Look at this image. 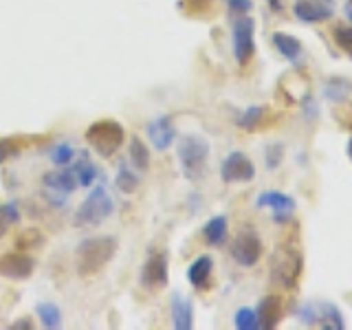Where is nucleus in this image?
Instances as JSON below:
<instances>
[{
	"label": "nucleus",
	"mask_w": 352,
	"mask_h": 330,
	"mask_svg": "<svg viewBox=\"0 0 352 330\" xmlns=\"http://www.w3.org/2000/svg\"><path fill=\"white\" fill-rule=\"evenodd\" d=\"M117 240L113 236L88 238L75 249V267L82 278H93L115 258Z\"/></svg>",
	"instance_id": "1"
},
{
	"label": "nucleus",
	"mask_w": 352,
	"mask_h": 330,
	"mask_svg": "<svg viewBox=\"0 0 352 330\" xmlns=\"http://www.w3.org/2000/svg\"><path fill=\"white\" fill-rule=\"evenodd\" d=\"M302 267H304L302 251L293 245H282L273 253L271 278L275 284L284 286V289H295L302 278Z\"/></svg>",
	"instance_id": "2"
},
{
	"label": "nucleus",
	"mask_w": 352,
	"mask_h": 330,
	"mask_svg": "<svg viewBox=\"0 0 352 330\" xmlns=\"http://www.w3.org/2000/svg\"><path fill=\"white\" fill-rule=\"evenodd\" d=\"M295 317L306 328H326V330L346 328V317L330 302H306L295 311Z\"/></svg>",
	"instance_id": "3"
},
{
	"label": "nucleus",
	"mask_w": 352,
	"mask_h": 330,
	"mask_svg": "<svg viewBox=\"0 0 352 330\" xmlns=\"http://www.w3.org/2000/svg\"><path fill=\"white\" fill-rule=\"evenodd\" d=\"M126 139L124 126L117 124L113 119H102L88 126L86 130V141L91 143V148L99 154V157H113V154L121 148V143Z\"/></svg>",
	"instance_id": "4"
},
{
	"label": "nucleus",
	"mask_w": 352,
	"mask_h": 330,
	"mask_svg": "<svg viewBox=\"0 0 352 330\" xmlns=\"http://www.w3.org/2000/svg\"><path fill=\"white\" fill-rule=\"evenodd\" d=\"M209 159V143L198 135H187L179 141V161L187 179H201Z\"/></svg>",
	"instance_id": "5"
},
{
	"label": "nucleus",
	"mask_w": 352,
	"mask_h": 330,
	"mask_svg": "<svg viewBox=\"0 0 352 330\" xmlns=\"http://www.w3.org/2000/svg\"><path fill=\"white\" fill-rule=\"evenodd\" d=\"M113 198L108 196V192L102 185L95 187V190L88 194L86 201L77 207L75 214V225H84V227H93L99 225L102 220H106L110 214H113Z\"/></svg>",
	"instance_id": "6"
},
{
	"label": "nucleus",
	"mask_w": 352,
	"mask_h": 330,
	"mask_svg": "<svg viewBox=\"0 0 352 330\" xmlns=\"http://www.w3.org/2000/svg\"><path fill=\"white\" fill-rule=\"evenodd\" d=\"M231 40H234V58L240 66L251 62L256 53V20L251 16L236 18L231 27Z\"/></svg>",
	"instance_id": "7"
},
{
	"label": "nucleus",
	"mask_w": 352,
	"mask_h": 330,
	"mask_svg": "<svg viewBox=\"0 0 352 330\" xmlns=\"http://www.w3.org/2000/svg\"><path fill=\"white\" fill-rule=\"evenodd\" d=\"M42 185H44V192H47V198L49 203L55 205V207H64L66 205V196H71L77 187V181H75V174L71 168H60L55 172H47L42 176Z\"/></svg>",
	"instance_id": "8"
},
{
	"label": "nucleus",
	"mask_w": 352,
	"mask_h": 330,
	"mask_svg": "<svg viewBox=\"0 0 352 330\" xmlns=\"http://www.w3.org/2000/svg\"><path fill=\"white\" fill-rule=\"evenodd\" d=\"M262 251H264L262 240L253 229H242L229 247V253H231V258H234V262L240 264V267H247V269L256 267L260 262Z\"/></svg>",
	"instance_id": "9"
},
{
	"label": "nucleus",
	"mask_w": 352,
	"mask_h": 330,
	"mask_svg": "<svg viewBox=\"0 0 352 330\" xmlns=\"http://www.w3.org/2000/svg\"><path fill=\"white\" fill-rule=\"evenodd\" d=\"M256 176V165L245 152H229L223 165H220V179L225 183H247Z\"/></svg>",
	"instance_id": "10"
},
{
	"label": "nucleus",
	"mask_w": 352,
	"mask_h": 330,
	"mask_svg": "<svg viewBox=\"0 0 352 330\" xmlns=\"http://www.w3.org/2000/svg\"><path fill=\"white\" fill-rule=\"evenodd\" d=\"M36 269V262L25 251H9L0 256V278L7 280H29Z\"/></svg>",
	"instance_id": "11"
},
{
	"label": "nucleus",
	"mask_w": 352,
	"mask_h": 330,
	"mask_svg": "<svg viewBox=\"0 0 352 330\" xmlns=\"http://www.w3.org/2000/svg\"><path fill=\"white\" fill-rule=\"evenodd\" d=\"M258 207H269L273 212V220L275 223H289L293 218L297 203L295 198L284 194V192H262L256 201Z\"/></svg>",
	"instance_id": "12"
},
{
	"label": "nucleus",
	"mask_w": 352,
	"mask_h": 330,
	"mask_svg": "<svg viewBox=\"0 0 352 330\" xmlns=\"http://www.w3.org/2000/svg\"><path fill=\"white\" fill-rule=\"evenodd\" d=\"M141 284L150 291L163 289L168 284V256L161 253H154V256L148 258V262L143 264L141 271Z\"/></svg>",
	"instance_id": "13"
},
{
	"label": "nucleus",
	"mask_w": 352,
	"mask_h": 330,
	"mask_svg": "<svg viewBox=\"0 0 352 330\" xmlns=\"http://www.w3.org/2000/svg\"><path fill=\"white\" fill-rule=\"evenodd\" d=\"M146 130H148V137L152 141V146L157 148L159 152L168 150L174 143V139H176L174 124H172V119L168 115L157 117L154 121H150V124L146 126Z\"/></svg>",
	"instance_id": "14"
},
{
	"label": "nucleus",
	"mask_w": 352,
	"mask_h": 330,
	"mask_svg": "<svg viewBox=\"0 0 352 330\" xmlns=\"http://www.w3.org/2000/svg\"><path fill=\"white\" fill-rule=\"evenodd\" d=\"M293 14L300 22H306V25H315V22H324L330 20L335 14L333 7L317 3V0H297L293 5Z\"/></svg>",
	"instance_id": "15"
},
{
	"label": "nucleus",
	"mask_w": 352,
	"mask_h": 330,
	"mask_svg": "<svg viewBox=\"0 0 352 330\" xmlns=\"http://www.w3.org/2000/svg\"><path fill=\"white\" fill-rule=\"evenodd\" d=\"M273 47L280 51V55L284 60H289L291 64L295 66H300L302 64V58H304V47H302V42L289 36V33H273Z\"/></svg>",
	"instance_id": "16"
},
{
	"label": "nucleus",
	"mask_w": 352,
	"mask_h": 330,
	"mask_svg": "<svg viewBox=\"0 0 352 330\" xmlns=\"http://www.w3.org/2000/svg\"><path fill=\"white\" fill-rule=\"evenodd\" d=\"M258 319H260V328L262 330H271L280 324L282 319V300L278 295H267L264 300L258 304Z\"/></svg>",
	"instance_id": "17"
},
{
	"label": "nucleus",
	"mask_w": 352,
	"mask_h": 330,
	"mask_svg": "<svg viewBox=\"0 0 352 330\" xmlns=\"http://www.w3.org/2000/svg\"><path fill=\"white\" fill-rule=\"evenodd\" d=\"M212 271H214V260L209 256H201L190 264V269H187V280H190V284L194 286V289L203 291L209 286Z\"/></svg>",
	"instance_id": "18"
},
{
	"label": "nucleus",
	"mask_w": 352,
	"mask_h": 330,
	"mask_svg": "<svg viewBox=\"0 0 352 330\" xmlns=\"http://www.w3.org/2000/svg\"><path fill=\"white\" fill-rule=\"evenodd\" d=\"M172 324L176 330L194 328V306L187 297H181L179 293L172 297Z\"/></svg>",
	"instance_id": "19"
},
{
	"label": "nucleus",
	"mask_w": 352,
	"mask_h": 330,
	"mask_svg": "<svg viewBox=\"0 0 352 330\" xmlns=\"http://www.w3.org/2000/svg\"><path fill=\"white\" fill-rule=\"evenodd\" d=\"M322 93L330 104H344L352 95V84H350V80H346V77L335 75V77H330V80H326Z\"/></svg>",
	"instance_id": "20"
},
{
	"label": "nucleus",
	"mask_w": 352,
	"mask_h": 330,
	"mask_svg": "<svg viewBox=\"0 0 352 330\" xmlns=\"http://www.w3.org/2000/svg\"><path fill=\"white\" fill-rule=\"evenodd\" d=\"M227 216H214L207 220V225L203 227V238L209 247H220L227 240Z\"/></svg>",
	"instance_id": "21"
},
{
	"label": "nucleus",
	"mask_w": 352,
	"mask_h": 330,
	"mask_svg": "<svg viewBox=\"0 0 352 330\" xmlns=\"http://www.w3.org/2000/svg\"><path fill=\"white\" fill-rule=\"evenodd\" d=\"M130 161L141 172H146L150 168V150H148V146L139 137L130 139Z\"/></svg>",
	"instance_id": "22"
},
{
	"label": "nucleus",
	"mask_w": 352,
	"mask_h": 330,
	"mask_svg": "<svg viewBox=\"0 0 352 330\" xmlns=\"http://www.w3.org/2000/svg\"><path fill=\"white\" fill-rule=\"evenodd\" d=\"M42 242H44V236H42L40 229H25V231H20L18 238H16V249L31 253V251L40 249Z\"/></svg>",
	"instance_id": "23"
},
{
	"label": "nucleus",
	"mask_w": 352,
	"mask_h": 330,
	"mask_svg": "<svg viewBox=\"0 0 352 330\" xmlns=\"http://www.w3.org/2000/svg\"><path fill=\"white\" fill-rule=\"evenodd\" d=\"M71 170H73V174H75L77 185H82V187H91V185L97 181V176H99V172H97L95 165H93L91 161H86V159L77 161Z\"/></svg>",
	"instance_id": "24"
},
{
	"label": "nucleus",
	"mask_w": 352,
	"mask_h": 330,
	"mask_svg": "<svg viewBox=\"0 0 352 330\" xmlns=\"http://www.w3.org/2000/svg\"><path fill=\"white\" fill-rule=\"evenodd\" d=\"M264 115H267V108H264V106H251L247 110H242L240 117L236 119V124H238V128L251 132V130H256L260 126V121L264 119Z\"/></svg>",
	"instance_id": "25"
},
{
	"label": "nucleus",
	"mask_w": 352,
	"mask_h": 330,
	"mask_svg": "<svg viewBox=\"0 0 352 330\" xmlns=\"http://www.w3.org/2000/svg\"><path fill=\"white\" fill-rule=\"evenodd\" d=\"M115 185H117V190L121 194H135L139 190V179H137V174L132 172L130 168H126V165H121L117 176H115Z\"/></svg>",
	"instance_id": "26"
},
{
	"label": "nucleus",
	"mask_w": 352,
	"mask_h": 330,
	"mask_svg": "<svg viewBox=\"0 0 352 330\" xmlns=\"http://www.w3.org/2000/svg\"><path fill=\"white\" fill-rule=\"evenodd\" d=\"M38 317L42 326L47 330H58L62 326V313L55 304H40L38 306Z\"/></svg>",
	"instance_id": "27"
},
{
	"label": "nucleus",
	"mask_w": 352,
	"mask_h": 330,
	"mask_svg": "<svg viewBox=\"0 0 352 330\" xmlns=\"http://www.w3.org/2000/svg\"><path fill=\"white\" fill-rule=\"evenodd\" d=\"M20 220V209L16 203H5L0 205V238L7 236L11 225H16Z\"/></svg>",
	"instance_id": "28"
},
{
	"label": "nucleus",
	"mask_w": 352,
	"mask_h": 330,
	"mask_svg": "<svg viewBox=\"0 0 352 330\" xmlns=\"http://www.w3.org/2000/svg\"><path fill=\"white\" fill-rule=\"evenodd\" d=\"M234 326L238 330H262L258 313L253 311V308H240V311L236 313V317H234Z\"/></svg>",
	"instance_id": "29"
},
{
	"label": "nucleus",
	"mask_w": 352,
	"mask_h": 330,
	"mask_svg": "<svg viewBox=\"0 0 352 330\" xmlns=\"http://www.w3.org/2000/svg\"><path fill=\"white\" fill-rule=\"evenodd\" d=\"M75 159V150L69 146V143H60V146H55L53 152H51V161L58 165V168H64V165H71Z\"/></svg>",
	"instance_id": "30"
},
{
	"label": "nucleus",
	"mask_w": 352,
	"mask_h": 330,
	"mask_svg": "<svg viewBox=\"0 0 352 330\" xmlns=\"http://www.w3.org/2000/svg\"><path fill=\"white\" fill-rule=\"evenodd\" d=\"M333 38L337 42V47L352 58V27H335Z\"/></svg>",
	"instance_id": "31"
},
{
	"label": "nucleus",
	"mask_w": 352,
	"mask_h": 330,
	"mask_svg": "<svg viewBox=\"0 0 352 330\" xmlns=\"http://www.w3.org/2000/svg\"><path fill=\"white\" fill-rule=\"evenodd\" d=\"M20 152V141L18 139H0V165L16 157Z\"/></svg>",
	"instance_id": "32"
},
{
	"label": "nucleus",
	"mask_w": 352,
	"mask_h": 330,
	"mask_svg": "<svg viewBox=\"0 0 352 330\" xmlns=\"http://www.w3.org/2000/svg\"><path fill=\"white\" fill-rule=\"evenodd\" d=\"M264 159H267L269 170H275L284 159V146H280V143H273V146H269L267 150H264Z\"/></svg>",
	"instance_id": "33"
},
{
	"label": "nucleus",
	"mask_w": 352,
	"mask_h": 330,
	"mask_svg": "<svg viewBox=\"0 0 352 330\" xmlns=\"http://www.w3.org/2000/svg\"><path fill=\"white\" fill-rule=\"evenodd\" d=\"M227 7H229V14L236 18L249 16L253 9V0H227Z\"/></svg>",
	"instance_id": "34"
},
{
	"label": "nucleus",
	"mask_w": 352,
	"mask_h": 330,
	"mask_svg": "<svg viewBox=\"0 0 352 330\" xmlns=\"http://www.w3.org/2000/svg\"><path fill=\"white\" fill-rule=\"evenodd\" d=\"M302 106H304V115H306V119H317L319 117V106H317V102L311 97V95H306L304 97V102H302Z\"/></svg>",
	"instance_id": "35"
},
{
	"label": "nucleus",
	"mask_w": 352,
	"mask_h": 330,
	"mask_svg": "<svg viewBox=\"0 0 352 330\" xmlns=\"http://www.w3.org/2000/svg\"><path fill=\"white\" fill-rule=\"evenodd\" d=\"M31 328H33L31 317H20V319H16L14 324H11V330H31Z\"/></svg>",
	"instance_id": "36"
},
{
	"label": "nucleus",
	"mask_w": 352,
	"mask_h": 330,
	"mask_svg": "<svg viewBox=\"0 0 352 330\" xmlns=\"http://www.w3.org/2000/svg\"><path fill=\"white\" fill-rule=\"evenodd\" d=\"M185 3H187V7L194 9V11H203V9H207L209 5H212L214 0H185Z\"/></svg>",
	"instance_id": "37"
},
{
	"label": "nucleus",
	"mask_w": 352,
	"mask_h": 330,
	"mask_svg": "<svg viewBox=\"0 0 352 330\" xmlns=\"http://www.w3.org/2000/svg\"><path fill=\"white\" fill-rule=\"evenodd\" d=\"M344 16L348 18V22H352V0H346V5H344Z\"/></svg>",
	"instance_id": "38"
},
{
	"label": "nucleus",
	"mask_w": 352,
	"mask_h": 330,
	"mask_svg": "<svg viewBox=\"0 0 352 330\" xmlns=\"http://www.w3.org/2000/svg\"><path fill=\"white\" fill-rule=\"evenodd\" d=\"M267 3L271 5L273 11H280V9H282V3H280V0H267Z\"/></svg>",
	"instance_id": "39"
},
{
	"label": "nucleus",
	"mask_w": 352,
	"mask_h": 330,
	"mask_svg": "<svg viewBox=\"0 0 352 330\" xmlns=\"http://www.w3.org/2000/svg\"><path fill=\"white\" fill-rule=\"evenodd\" d=\"M317 3H322V5H328V7H333V9H335V0H317Z\"/></svg>",
	"instance_id": "40"
},
{
	"label": "nucleus",
	"mask_w": 352,
	"mask_h": 330,
	"mask_svg": "<svg viewBox=\"0 0 352 330\" xmlns=\"http://www.w3.org/2000/svg\"><path fill=\"white\" fill-rule=\"evenodd\" d=\"M348 157H350V161H352V139L348 141Z\"/></svg>",
	"instance_id": "41"
}]
</instances>
